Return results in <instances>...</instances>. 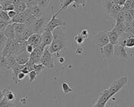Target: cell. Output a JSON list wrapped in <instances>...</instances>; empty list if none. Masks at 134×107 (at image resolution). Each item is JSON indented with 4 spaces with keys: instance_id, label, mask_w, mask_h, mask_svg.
Masks as SVG:
<instances>
[{
    "instance_id": "1",
    "label": "cell",
    "mask_w": 134,
    "mask_h": 107,
    "mask_svg": "<svg viewBox=\"0 0 134 107\" xmlns=\"http://www.w3.org/2000/svg\"><path fill=\"white\" fill-rule=\"evenodd\" d=\"M66 26H59L52 32L53 40L49 45V50L51 54H59V51L67 48V38L66 36Z\"/></svg>"
},
{
    "instance_id": "2",
    "label": "cell",
    "mask_w": 134,
    "mask_h": 107,
    "mask_svg": "<svg viewBox=\"0 0 134 107\" xmlns=\"http://www.w3.org/2000/svg\"><path fill=\"white\" fill-rule=\"evenodd\" d=\"M0 106H12L17 99L16 93L12 91L7 86H2L0 89Z\"/></svg>"
},
{
    "instance_id": "3",
    "label": "cell",
    "mask_w": 134,
    "mask_h": 107,
    "mask_svg": "<svg viewBox=\"0 0 134 107\" xmlns=\"http://www.w3.org/2000/svg\"><path fill=\"white\" fill-rule=\"evenodd\" d=\"M127 83L126 77H122L121 78L115 80L113 83H111L108 88L104 90V92L108 95L110 99H111L116 93H117L124 86H125Z\"/></svg>"
},
{
    "instance_id": "4",
    "label": "cell",
    "mask_w": 134,
    "mask_h": 107,
    "mask_svg": "<svg viewBox=\"0 0 134 107\" xmlns=\"http://www.w3.org/2000/svg\"><path fill=\"white\" fill-rule=\"evenodd\" d=\"M50 6H51V10H52V18L50 20V22L45 25L43 31L53 32L56 28H57L59 26H66V23L64 20L57 18V16L53 12V7L52 6V2H50Z\"/></svg>"
},
{
    "instance_id": "5",
    "label": "cell",
    "mask_w": 134,
    "mask_h": 107,
    "mask_svg": "<svg viewBox=\"0 0 134 107\" xmlns=\"http://www.w3.org/2000/svg\"><path fill=\"white\" fill-rule=\"evenodd\" d=\"M52 54L49 50V46H47L43 51L40 63L43 64L46 67L53 69L54 67V59L52 57Z\"/></svg>"
},
{
    "instance_id": "6",
    "label": "cell",
    "mask_w": 134,
    "mask_h": 107,
    "mask_svg": "<svg viewBox=\"0 0 134 107\" xmlns=\"http://www.w3.org/2000/svg\"><path fill=\"white\" fill-rule=\"evenodd\" d=\"M114 54L120 59L124 60H133V54H129L126 52V47L120 44L114 45Z\"/></svg>"
},
{
    "instance_id": "7",
    "label": "cell",
    "mask_w": 134,
    "mask_h": 107,
    "mask_svg": "<svg viewBox=\"0 0 134 107\" xmlns=\"http://www.w3.org/2000/svg\"><path fill=\"white\" fill-rule=\"evenodd\" d=\"M93 41L100 47H102L108 44L110 41H109L108 35V31L95 34L93 36Z\"/></svg>"
},
{
    "instance_id": "8",
    "label": "cell",
    "mask_w": 134,
    "mask_h": 107,
    "mask_svg": "<svg viewBox=\"0 0 134 107\" xmlns=\"http://www.w3.org/2000/svg\"><path fill=\"white\" fill-rule=\"evenodd\" d=\"M114 52V45L109 42L108 44L100 47V53L104 59H109Z\"/></svg>"
},
{
    "instance_id": "9",
    "label": "cell",
    "mask_w": 134,
    "mask_h": 107,
    "mask_svg": "<svg viewBox=\"0 0 134 107\" xmlns=\"http://www.w3.org/2000/svg\"><path fill=\"white\" fill-rule=\"evenodd\" d=\"M45 25H46L45 24V18H37L31 25L34 32L37 34H42L43 32V28H44Z\"/></svg>"
},
{
    "instance_id": "10",
    "label": "cell",
    "mask_w": 134,
    "mask_h": 107,
    "mask_svg": "<svg viewBox=\"0 0 134 107\" xmlns=\"http://www.w3.org/2000/svg\"><path fill=\"white\" fill-rule=\"evenodd\" d=\"M26 24V23H25ZM34 34V32L33 28H32V25H28V24H26V28L25 29L24 32L22 33L21 36L20 38H15V39L19 41H27L28 38Z\"/></svg>"
},
{
    "instance_id": "11",
    "label": "cell",
    "mask_w": 134,
    "mask_h": 107,
    "mask_svg": "<svg viewBox=\"0 0 134 107\" xmlns=\"http://www.w3.org/2000/svg\"><path fill=\"white\" fill-rule=\"evenodd\" d=\"M17 60L15 57L12 54H8L5 58V62L2 67H5L6 70H12V68L16 64Z\"/></svg>"
},
{
    "instance_id": "12",
    "label": "cell",
    "mask_w": 134,
    "mask_h": 107,
    "mask_svg": "<svg viewBox=\"0 0 134 107\" xmlns=\"http://www.w3.org/2000/svg\"><path fill=\"white\" fill-rule=\"evenodd\" d=\"M42 34V44H43L45 47L49 46L51 44L52 41L53 40V34L52 32L48 31H43Z\"/></svg>"
},
{
    "instance_id": "13",
    "label": "cell",
    "mask_w": 134,
    "mask_h": 107,
    "mask_svg": "<svg viewBox=\"0 0 134 107\" xmlns=\"http://www.w3.org/2000/svg\"><path fill=\"white\" fill-rule=\"evenodd\" d=\"M15 59H16L17 62L21 64V65H25V64H27L29 60H30V58H31V54L28 53L27 51L23 52L17 56H15Z\"/></svg>"
},
{
    "instance_id": "14",
    "label": "cell",
    "mask_w": 134,
    "mask_h": 107,
    "mask_svg": "<svg viewBox=\"0 0 134 107\" xmlns=\"http://www.w3.org/2000/svg\"><path fill=\"white\" fill-rule=\"evenodd\" d=\"M108 35L109 41L114 45L119 44V34L117 33L115 27H114L110 31H108Z\"/></svg>"
},
{
    "instance_id": "15",
    "label": "cell",
    "mask_w": 134,
    "mask_h": 107,
    "mask_svg": "<svg viewBox=\"0 0 134 107\" xmlns=\"http://www.w3.org/2000/svg\"><path fill=\"white\" fill-rule=\"evenodd\" d=\"M28 44H32L34 47L42 44V34H33L27 40Z\"/></svg>"
},
{
    "instance_id": "16",
    "label": "cell",
    "mask_w": 134,
    "mask_h": 107,
    "mask_svg": "<svg viewBox=\"0 0 134 107\" xmlns=\"http://www.w3.org/2000/svg\"><path fill=\"white\" fill-rule=\"evenodd\" d=\"M22 67H23V65H21L18 63H17L15 65V67H13L12 68V80L16 84L19 83V82H18V74L21 72Z\"/></svg>"
},
{
    "instance_id": "17",
    "label": "cell",
    "mask_w": 134,
    "mask_h": 107,
    "mask_svg": "<svg viewBox=\"0 0 134 107\" xmlns=\"http://www.w3.org/2000/svg\"><path fill=\"white\" fill-rule=\"evenodd\" d=\"M5 36L9 39L15 38V25L14 23H10L4 30Z\"/></svg>"
},
{
    "instance_id": "18",
    "label": "cell",
    "mask_w": 134,
    "mask_h": 107,
    "mask_svg": "<svg viewBox=\"0 0 134 107\" xmlns=\"http://www.w3.org/2000/svg\"><path fill=\"white\" fill-rule=\"evenodd\" d=\"M27 8H29L31 12V14L34 16L36 17L37 18H40L42 16V8L37 5H32V6H28Z\"/></svg>"
},
{
    "instance_id": "19",
    "label": "cell",
    "mask_w": 134,
    "mask_h": 107,
    "mask_svg": "<svg viewBox=\"0 0 134 107\" xmlns=\"http://www.w3.org/2000/svg\"><path fill=\"white\" fill-rule=\"evenodd\" d=\"M14 25H15V38H20L26 28V24L25 23H14Z\"/></svg>"
},
{
    "instance_id": "20",
    "label": "cell",
    "mask_w": 134,
    "mask_h": 107,
    "mask_svg": "<svg viewBox=\"0 0 134 107\" xmlns=\"http://www.w3.org/2000/svg\"><path fill=\"white\" fill-rule=\"evenodd\" d=\"M123 6H120L119 4H114V6H112V8L110 9V12H109V16L111 17L112 18H114V20L116 19V17H117V14L120 12V10L122 9Z\"/></svg>"
},
{
    "instance_id": "21",
    "label": "cell",
    "mask_w": 134,
    "mask_h": 107,
    "mask_svg": "<svg viewBox=\"0 0 134 107\" xmlns=\"http://www.w3.org/2000/svg\"><path fill=\"white\" fill-rule=\"evenodd\" d=\"M73 3H74V0H63V1L62 2L61 6H59V8L58 12L56 13V15H57V16H58L59 14L62 11L66 10L68 7L71 6Z\"/></svg>"
},
{
    "instance_id": "22",
    "label": "cell",
    "mask_w": 134,
    "mask_h": 107,
    "mask_svg": "<svg viewBox=\"0 0 134 107\" xmlns=\"http://www.w3.org/2000/svg\"><path fill=\"white\" fill-rule=\"evenodd\" d=\"M27 8V2H25V1H21V2H19L16 6H15V11L18 14V13H21V12H25Z\"/></svg>"
},
{
    "instance_id": "23",
    "label": "cell",
    "mask_w": 134,
    "mask_h": 107,
    "mask_svg": "<svg viewBox=\"0 0 134 107\" xmlns=\"http://www.w3.org/2000/svg\"><path fill=\"white\" fill-rule=\"evenodd\" d=\"M114 27H115V28H116V30H117V33L119 34V36H120V34H122L124 32H125V22H117L116 25H115Z\"/></svg>"
},
{
    "instance_id": "24",
    "label": "cell",
    "mask_w": 134,
    "mask_h": 107,
    "mask_svg": "<svg viewBox=\"0 0 134 107\" xmlns=\"http://www.w3.org/2000/svg\"><path fill=\"white\" fill-rule=\"evenodd\" d=\"M13 23H26L27 19L22 15V13H18L15 16L12 18Z\"/></svg>"
},
{
    "instance_id": "25",
    "label": "cell",
    "mask_w": 134,
    "mask_h": 107,
    "mask_svg": "<svg viewBox=\"0 0 134 107\" xmlns=\"http://www.w3.org/2000/svg\"><path fill=\"white\" fill-rule=\"evenodd\" d=\"M102 4H103V7L104 8V10L106 11V12L109 14V12L112 8V6H114V2L112 0H102Z\"/></svg>"
},
{
    "instance_id": "26",
    "label": "cell",
    "mask_w": 134,
    "mask_h": 107,
    "mask_svg": "<svg viewBox=\"0 0 134 107\" xmlns=\"http://www.w3.org/2000/svg\"><path fill=\"white\" fill-rule=\"evenodd\" d=\"M86 3V0H74V3L72 5V8L73 10H77L79 6H85Z\"/></svg>"
},
{
    "instance_id": "27",
    "label": "cell",
    "mask_w": 134,
    "mask_h": 107,
    "mask_svg": "<svg viewBox=\"0 0 134 107\" xmlns=\"http://www.w3.org/2000/svg\"><path fill=\"white\" fill-rule=\"evenodd\" d=\"M75 41L79 46H82L85 41H86L85 38L82 35L81 33H77L75 36Z\"/></svg>"
},
{
    "instance_id": "28",
    "label": "cell",
    "mask_w": 134,
    "mask_h": 107,
    "mask_svg": "<svg viewBox=\"0 0 134 107\" xmlns=\"http://www.w3.org/2000/svg\"><path fill=\"white\" fill-rule=\"evenodd\" d=\"M62 89H63V93H65V94H68V93H72V87H70V86L69 85V83L66 81H63L62 82Z\"/></svg>"
},
{
    "instance_id": "29",
    "label": "cell",
    "mask_w": 134,
    "mask_h": 107,
    "mask_svg": "<svg viewBox=\"0 0 134 107\" xmlns=\"http://www.w3.org/2000/svg\"><path fill=\"white\" fill-rule=\"evenodd\" d=\"M0 19L6 21V22H10L12 20V18L8 16V12L5 11L3 9H1V11H0Z\"/></svg>"
},
{
    "instance_id": "30",
    "label": "cell",
    "mask_w": 134,
    "mask_h": 107,
    "mask_svg": "<svg viewBox=\"0 0 134 107\" xmlns=\"http://www.w3.org/2000/svg\"><path fill=\"white\" fill-rule=\"evenodd\" d=\"M125 32L131 34L134 36V19L129 24V25H126V30Z\"/></svg>"
},
{
    "instance_id": "31",
    "label": "cell",
    "mask_w": 134,
    "mask_h": 107,
    "mask_svg": "<svg viewBox=\"0 0 134 107\" xmlns=\"http://www.w3.org/2000/svg\"><path fill=\"white\" fill-rule=\"evenodd\" d=\"M51 1L50 0H37V4L41 8H47L49 4H50Z\"/></svg>"
},
{
    "instance_id": "32",
    "label": "cell",
    "mask_w": 134,
    "mask_h": 107,
    "mask_svg": "<svg viewBox=\"0 0 134 107\" xmlns=\"http://www.w3.org/2000/svg\"><path fill=\"white\" fill-rule=\"evenodd\" d=\"M12 4V0H0L1 9H5Z\"/></svg>"
},
{
    "instance_id": "33",
    "label": "cell",
    "mask_w": 134,
    "mask_h": 107,
    "mask_svg": "<svg viewBox=\"0 0 134 107\" xmlns=\"http://www.w3.org/2000/svg\"><path fill=\"white\" fill-rule=\"evenodd\" d=\"M45 68V66L41 64V63H39V64H34V70L37 73V74H41L42 71L43 70V69Z\"/></svg>"
},
{
    "instance_id": "34",
    "label": "cell",
    "mask_w": 134,
    "mask_h": 107,
    "mask_svg": "<svg viewBox=\"0 0 134 107\" xmlns=\"http://www.w3.org/2000/svg\"><path fill=\"white\" fill-rule=\"evenodd\" d=\"M126 48H134V36H131L129 38H127L126 42Z\"/></svg>"
},
{
    "instance_id": "35",
    "label": "cell",
    "mask_w": 134,
    "mask_h": 107,
    "mask_svg": "<svg viewBox=\"0 0 134 107\" xmlns=\"http://www.w3.org/2000/svg\"><path fill=\"white\" fill-rule=\"evenodd\" d=\"M37 73L34 70H31L28 75H29V79H30V82L31 83H34L35 80H36V79H37Z\"/></svg>"
},
{
    "instance_id": "36",
    "label": "cell",
    "mask_w": 134,
    "mask_h": 107,
    "mask_svg": "<svg viewBox=\"0 0 134 107\" xmlns=\"http://www.w3.org/2000/svg\"><path fill=\"white\" fill-rule=\"evenodd\" d=\"M10 23H13L12 21L11 20L10 22H6V21H4V20H1L0 19V30H5V28L8 26Z\"/></svg>"
},
{
    "instance_id": "37",
    "label": "cell",
    "mask_w": 134,
    "mask_h": 107,
    "mask_svg": "<svg viewBox=\"0 0 134 107\" xmlns=\"http://www.w3.org/2000/svg\"><path fill=\"white\" fill-rule=\"evenodd\" d=\"M80 33L82 34V35L83 36L84 38H85V40L87 41L88 38L89 37V32L87 29H83V30H82V32Z\"/></svg>"
},
{
    "instance_id": "38",
    "label": "cell",
    "mask_w": 134,
    "mask_h": 107,
    "mask_svg": "<svg viewBox=\"0 0 134 107\" xmlns=\"http://www.w3.org/2000/svg\"><path fill=\"white\" fill-rule=\"evenodd\" d=\"M26 75L27 74H25L23 72H21L20 74H18V82H19V83H21V81H23L25 80Z\"/></svg>"
},
{
    "instance_id": "39",
    "label": "cell",
    "mask_w": 134,
    "mask_h": 107,
    "mask_svg": "<svg viewBox=\"0 0 134 107\" xmlns=\"http://www.w3.org/2000/svg\"><path fill=\"white\" fill-rule=\"evenodd\" d=\"M34 50V46L32 45V44H27V49L26 50L28 52V53H32L33 52V50Z\"/></svg>"
},
{
    "instance_id": "40",
    "label": "cell",
    "mask_w": 134,
    "mask_h": 107,
    "mask_svg": "<svg viewBox=\"0 0 134 107\" xmlns=\"http://www.w3.org/2000/svg\"><path fill=\"white\" fill-rule=\"evenodd\" d=\"M83 48H82V46H79L76 50H75V54H82V53H83Z\"/></svg>"
},
{
    "instance_id": "41",
    "label": "cell",
    "mask_w": 134,
    "mask_h": 107,
    "mask_svg": "<svg viewBox=\"0 0 134 107\" xmlns=\"http://www.w3.org/2000/svg\"><path fill=\"white\" fill-rule=\"evenodd\" d=\"M8 16H10V18H14V17L18 13H17L15 10H12V11H8Z\"/></svg>"
},
{
    "instance_id": "42",
    "label": "cell",
    "mask_w": 134,
    "mask_h": 107,
    "mask_svg": "<svg viewBox=\"0 0 134 107\" xmlns=\"http://www.w3.org/2000/svg\"><path fill=\"white\" fill-rule=\"evenodd\" d=\"M3 10H5V11H6V12H8V11H12V10H15V6H14L13 4H12V5L8 6L7 8H5V9H3Z\"/></svg>"
},
{
    "instance_id": "43",
    "label": "cell",
    "mask_w": 134,
    "mask_h": 107,
    "mask_svg": "<svg viewBox=\"0 0 134 107\" xmlns=\"http://www.w3.org/2000/svg\"><path fill=\"white\" fill-rule=\"evenodd\" d=\"M58 61L59 63H60V64H63V62L65 61V58L63 57H60L59 58H58Z\"/></svg>"
},
{
    "instance_id": "44",
    "label": "cell",
    "mask_w": 134,
    "mask_h": 107,
    "mask_svg": "<svg viewBox=\"0 0 134 107\" xmlns=\"http://www.w3.org/2000/svg\"><path fill=\"white\" fill-rule=\"evenodd\" d=\"M126 1H127V0H120V1L119 2V3H118V4H119L120 6H124V5L125 4V2H126Z\"/></svg>"
},
{
    "instance_id": "45",
    "label": "cell",
    "mask_w": 134,
    "mask_h": 107,
    "mask_svg": "<svg viewBox=\"0 0 134 107\" xmlns=\"http://www.w3.org/2000/svg\"><path fill=\"white\" fill-rule=\"evenodd\" d=\"M112 1H113L115 4H118V3H119V2H120V0H112Z\"/></svg>"
},
{
    "instance_id": "46",
    "label": "cell",
    "mask_w": 134,
    "mask_h": 107,
    "mask_svg": "<svg viewBox=\"0 0 134 107\" xmlns=\"http://www.w3.org/2000/svg\"><path fill=\"white\" fill-rule=\"evenodd\" d=\"M127 1H129V2H130L132 3H134V0H127Z\"/></svg>"
},
{
    "instance_id": "47",
    "label": "cell",
    "mask_w": 134,
    "mask_h": 107,
    "mask_svg": "<svg viewBox=\"0 0 134 107\" xmlns=\"http://www.w3.org/2000/svg\"><path fill=\"white\" fill-rule=\"evenodd\" d=\"M50 1H51V0H50Z\"/></svg>"
}]
</instances>
